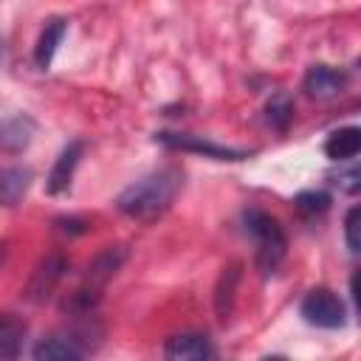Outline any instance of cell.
I'll use <instances>...</instances> for the list:
<instances>
[{"instance_id": "6da1fadb", "label": "cell", "mask_w": 361, "mask_h": 361, "mask_svg": "<svg viewBox=\"0 0 361 361\" xmlns=\"http://www.w3.org/2000/svg\"><path fill=\"white\" fill-rule=\"evenodd\" d=\"M180 186H183V172L175 169V166H164V169L149 172L141 180L130 183L116 197V206H118L121 214H127L133 220L152 223L172 206V200L178 197Z\"/></svg>"}, {"instance_id": "ffe728a7", "label": "cell", "mask_w": 361, "mask_h": 361, "mask_svg": "<svg viewBox=\"0 0 361 361\" xmlns=\"http://www.w3.org/2000/svg\"><path fill=\"white\" fill-rule=\"evenodd\" d=\"M333 183H336L341 192H347V195H355V192L361 189V169H358L355 164H353L350 169H344V172L338 169V175H336V180H333Z\"/></svg>"}, {"instance_id": "d6986e66", "label": "cell", "mask_w": 361, "mask_h": 361, "mask_svg": "<svg viewBox=\"0 0 361 361\" xmlns=\"http://www.w3.org/2000/svg\"><path fill=\"white\" fill-rule=\"evenodd\" d=\"M358 231H361V209L353 206L344 217V240H347L350 254H358V248H361V234Z\"/></svg>"}, {"instance_id": "ba28073f", "label": "cell", "mask_w": 361, "mask_h": 361, "mask_svg": "<svg viewBox=\"0 0 361 361\" xmlns=\"http://www.w3.org/2000/svg\"><path fill=\"white\" fill-rule=\"evenodd\" d=\"M350 76L338 68H330V65H313L307 68L305 73V90L310 99H319V102H327V99H336L344 87H347Z\"/></svg>"}, {"instance_id": "5bb4252c", "label": "cell", "mask_w": 361, "mask_h": 361, "mask_svg": "<svg viewBox=\"0 0 361 361\" xmlns=\"http://www.w3.org/2000/svg\"><path fill=\"white\" fill-rule=\"evenodd\" d=\"M358 149H361V130L358 127H341L324 138V155L330 161H350L358 155Z\"/></svg>"}, {"instance_id": "44dd1931", "label": "cell", "mask_w": 361, "mask_h": 361, "mask_svg": "<svg viewBox=\"0 0 361 361\" xmlns=\"http://www.w3.org/2000/svg\"><path fill=\"white\" fill-rule=\"evenodd\" d=\"M54 226H56L62 234H85L90 223H87V220H82V217H59Z\"/></svg>"}, {"instance_id": "5b68a950", "label": "cell", "mask_w": 361, "mask_h": 361, "mask_svg": "<svg viewBox=\"0 0 361 361\" xmlns=\"http://www.w3.org/2000/svg\"><path fill=\"white\" fill-rule=\"evenodd\" d=\"M90 336V324L79 327V330H68V333H51L45 338H39V344L31 350V355L37 361H76L87 353V344L82 338Z\"/></svg>"}, {"instance_id": "e0dca14e", "label": "cell", "mask_w": 361, "mask_h": 361, "mask_svg": "<svg viewBox=\"0 0 361 361\" xmlns=\"http://www.w3.org/2000/svg\"><path fill=\"white\" fill-rule=\"evenodd\" d=\"M265 121L276 133H285L290 127V121H293V99H290V93L279 90V93H274L268 99V104H265Z\"/></svg>"}, {"instance_id": "277c9868", "label": "cell", "mask_w": 361, "mask_h": 361, "mask_svg": "<svg viewBox=\"0 0 361 361\" xmlns=\"http://www.w3.org/2000/svg\"><path fill=\"white\" fill-rule=\"evenodd\" d=\"M155 141L169 147V149H180V152H195L203 158H214V161H245L251 152L248 149H237V147H226L217 141H209L203 135H192V133H155Z\"/></svg>"}, {"instance_id": "7a4b0ae2", "label": "cell", "mask_w": 361, "mask_h": 361, "mask_svg": "<svg viewBox=\"0 0 361 361\" xmlns=\"http://www.w3.org/2000/svg\"><path fill=\"white\" fill-rule=\"evenodd\" d=\"M243 228L257 243V265H259V271L262 274L276 271V265L282 262L285 248H288V237H285L279 220L274 214L251 206V209L243 212Z\"/></svg>"}, {"instance_id": "3957f363", "label": "cell", "mask_w": 361, "mask_h": 361, "mask_svg": "<svg viewBox=\"0 0 361 361\" xmlns=\"http://www.w3.org/2000/svg\"><path fill=\"white\" fill-rule=\"evenodd\" d=\"M299 313L307 324L313 327H322V330H338L344 327V319H347V310H344V302L330 290V288H313L305 293L302 305H299Z\"/></svg>"}, {"instance_id": "7c38bea8", "label": "cell", "mask_w": 361, "mask_h": 361, "mask_svg": "<svg viewBox=\"0 0 361 361\" xmlns=\"http://www.w3.org/2000/svg\"><path fill=\"white\" fill-rule=\"evenodd\" d=\"M34 135V121L28 116H11V118H0V152H23L31 144Z\"/></svg>"}, {"instance_id": "9a60e30c", "label": "cell", "mask_w": 361, "mask_h": 361, "mask_svg": "<svg viewBox=\"0 0 361 361\" xmlns=\"http://www.w3.org/2000/svg\"><path fill=\"white\" fill-rule=\"evenodd\" d=\"M65 31H68V23H65L62 17H54V20L45 23V28H42V34H39V39H37V48H34V62H37V68L45 71V68L51 65V59H54L59 42H62V37H65Z\"/></svg>"}, {"instance_id": "8992f818", "label": "cell", "mask_w": 361, "mask_h": 361, "mask_svg": "<svg viewBox=\"0 0 361 361\" xmlns=\"http://www.w3.org/2000/svg\"><path fill=\"white\" fill-rule=\"evenodd\" d=\"M68 271V259L62 254H48L37 262V268L31 271V279L25 285V299L34 305H42L45 299H51V293L56 290V285L62 282Z\"/></svg>"}, {"instance_id": "2e32d148", "label": "cell", "mask_w": 361, "mask_h": 361, "mask_svg": "<svg viewBox=\"0 0 361 361\" xmlns=\"http://www.w3.org/2000/svg\"><path fill=\"white\" fill-rule=\"evenodd\" d=\"M25 341V322L14 313H0V358H17Z\"/></svg>"}, {"instance_id": "4fadbf2b", "label": "cell", "mask_w": 361, "mask_h": 361, "mask_svg": "<svg viewBox=\"0 0 361 361\" xmlns=\"http://www.w3.org/2000/svg\"><path fill=\"white\" fill-rule=\"evenodd\" d=\"M34 180V172L28 166H0V206H17L28 186Z\"/></svg>"}, {"instance_id": "52a82bcc", "label": "cell", "mask_w": 361, "mask_h": 361, "mask_svg": "<svg viewBox=\"0 0 361 361\" xmlns=\"http://www.w3.org/2000/svg\"><path fill=\"white\" fill-rule=\"evenodd\" d=\"M124 259H127V248L124 245H107L104 251H99L90 262H87V268H85V282L82 285H87V288H93V290H104V285L118 274V268L124 265Z\"/></svg>"}, {"instance_id": "7402d4cb", "label": "cell", "mask_w": 361, "mask_h": 361, "mask_svg": "<svg viewBox=\"0 0 361 361\" xmlns=\"http://www.w3.org/2000/svg\"><path fill=\"white\" fill-rule=\"evenodd\" d=\"M3 259H6V243H0V265H3Z\"/></svg>"}, {"instance_id": "8fae6325", "label": "cell", "mask_w": 361, "mask_h": 361, "mask_svg": "<svg viewBox=\"0 0 361 361\" xmlns=\"http://www.w3.org/2000/svg\"><path fill=\"white\" fill-rule=\"evenodd\" d=\"M240 279H243V265L240 262H228L220 271V279L214 285V313H217L220 324H226L234 313V299H237Z\"/></svg>"}, {"instance_id": "30bf717a", "label": "cell", "mask_w": 361, "mask_h": 361, "mask_svg": "<svg viewBox=\"0 0 361 361\" xmlns=\"http://www.w3.org/2000/svg\"><path fill=\"white\" fill-rule=\"evenodd\" d=\"M82 152H85V144H82V141H71V144L59 152V158L54 161L51 175H48V180H45V192H48V195H62V192L71 186Z\"/></svg>"}, {"instance_id": "9c48e42d", "label": "cell", "mask_w": 361, "mask_h": 361, "mask_svg": "<svg viewBox=\"0 0 361 361\" xmlns=\"http://www.w3.org/2000/svg\"><path fill=\"white\" fill-rule=\"evenodd\" d=\"M164 355L169 361H203V358H212L214 355V347L200 333H178V336H169L166 338Z\"/></svg>"}, {"instance_id": "ac0fdd59", "label": "cell", "mask_w": 361, "mask_h": 361, "mask_svg": "<svg viewBox=\"0 0 361 361\" xmlns=\"http://www.w3.org/2000/svg\"><path fill=\"white\" fill-rule=\"evenodd\" d=\"M330 203H333V197H330L324 189H305V192H299V195L293 197L296 212H299V214H305V217L324 214V212L330 209Z\"/></svg>"}]
</instances>
